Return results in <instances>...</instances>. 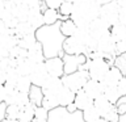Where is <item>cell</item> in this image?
Segmentation results:
<instances>
[{
    "label": "cell",
    "instance_id": "obj_1",
    "mask_svg": "<svg viewBox=\"0 0 126 122\" xmlns=\"http://www.w3.org/2000/svg\"><path fill=\"white\" fill-rule=\"evenodd\" d=\"M37 41L42 45L43 54L46 59L55 57H64L63 45H64L66 37L61 31V21L54 25H43L35 31Z\"/></svg>",
    "mask_w": 126,
    "mask_h": 122
},
{
    "label": "cell",
    "instance_id": "obj_2",
    "mask_svg": "<svg viewBox=\"0 0 126 122\" xmlns=\"http://www.w3.org/2000/svg\"><path fill=\"white\" fill-rule=\"evenodd\" d=\"M100 9L101 5L93 0L76 1L74 3V12L70 18L78 28H89L91 22L100 17Z\"/></svg>",
    "mask_w": 126,
    "mask_h": 122
},
{
    "label": "cell",
    "instance_id": "obj_3",
    "mask_svg": "<svg viewBox=\"0 0 126 122\" xmlns=\"http://www.w3.org/2000/svg\"><path fill=\"white\" fill-rule=\"evenodd\" d=\"M88 80H89V74H88V71H84V70H79L78 72L64 75L62 77L63 85L66 88L71 89L74 93H78L79 91H81Z\"/></svg>",
    "mask_w": 126,
    "mask_h": 122
},
{
    "label": "cell",
    "instance_id": "obj_4",
    "mask_svg": "<svg viewBox=\"0 0 126 122\" xmlns=\"http://www.w3.org/2000/svg\"><path fill=\"white\" fill-rule=\"evenodd\" d=\"M47 122H85L83 118V112L78 110L75 113L67 112L66 108L58 106L49 112V121Z\"/></svg>",
    "mask_w": 126,
    "mask_h": 122
},
{
    "label": "cell",
    "instance_id": "obj_5",
    "mask_svg": "<svg viewBox=\"0 0 126 122\" xmlns=\"http://www.w3.org/2000/svg\"><path fill=\"white\" fill-rule=\"evenodd\" d=\"M113 64L108 59L101 58V59H89V67H88V74L89 79L96 81H102V79L105 77V75L108 74L110 67Z\"/></svg>",
    "mask_w": 126,
    "mask_h": 122
},
{
    "label": "cell",
    "instance_id": "obj_6",
    "mask_svg": "<svg viewBox=\"0 0 126 122\" xmlns=\"http://www.w3.org/2000/svg\"><path fill=\"white\" fill-rule=\"evenodd\" d=\"M100 18L104 20L110 28L120 22V5H118L116 0L112 3L105 4V5H101Z\"/></svg>",
    "mask_w": 126,
    "mask_h": 122
},
{
    "label": "cell",
    "instance_id": "obj_7",
    "mask_svg": "<svg viewBox=\"0 0 126 122\" xmlns=\"http://www.w3.org/2000/svg\"><path fill=\"white\" fill-rule=\"evenodd\" d=\"M88 61L87 55H68L64 54L63 57V63H64V75H70L74 72H78L79 68L85 64Z\"/></svg>",
    "mask_w": 126,
    "mask_h": 122
},
{
    "label": "cell",
    "instance_id": "obj_8",
    "mask_svg": "<svg viewBox=\"0 0 126 122\" xmlns=\"http://www.w3.org/2000/svg\"><path fill=\"white\" fill-rule=\"evenodd\" d=\"M63 51H64V54L68 55H87L88 57L87 46L75 37L66 38L64 45H63Z\"/></svg>",
    "mask_w": 126,
    "mask_h": 122
},
{
    "label": "cell",
    "instance_id": "obj_9",
    "mask_svg": "<svg viewBox=\"0 0 126 122\" xmlns=\"http://www.w3.org/2000/svg\"><path fill=\"white\" fill-rule=\"evenodd\" d=\"M45 66H46V70H47L50 76H54V77H63L64 76V63H63V58L55 57V58L46 59Z\"/></svg>",
    "mask_w": 126,
    "mask_h": 122
},
{
    "label": "cell",
    "instance_id": "obj_10",
    "mask_svg": "<svg viewBox=\"0 0 126 122\" xmlns=\"http://www.w3.org/2000/svg\"><path fill=\"white\" fill-rule=\"evenodd\" d=\"M116 45L117 42L113 39V37L110 35V31L108 34L102 35L98 39V45H97V50L101 51L102 54L108 55V57H117L116 54Z\"/></svg>",
    "mask_w": 126,
    "mask_h": 122
},
{
    "label": "cell",
    "instance_id": "obj_11",
    "mask_svg": "<svg viewBox=\"0 0 126 122\" xmlns=\"http://www.w3.org/2000/svg\"><path fill=\"white\" fill-rule=\"evenodd\" d=\"M49 72H47V70H46V66H45V63H39V64L35 66V68L34 71L30 74V80H32V84L35 85V87H41L42 88V85L45 84V81L49 79Z\"/></svg>",
    "mask_w": 126,
    "mask_h": 122
},
{
    "label": "cell",
    "instance_id": "obj_12",
    "mask_svg": "<svg viewBox=\"0 0 126 122\" xmlns=\"http://www.w3.org/2000/svg\"><path fill=\"white\" fill-rule=\"evenodd\" d=\"M124 76H125V75L122 74L117 67L112 66V67H110V70L108 71V74L105 75V77L102 79V81H101V85L104 87V91L106 88H110V87H117L118 83L121 81V79Z\"/></svg>",
    "mask_w": 126,
    "mask_h": 122
},
{
    "label": "cell",
    "instance_id": "obj_13",
    "mask_svg": "<svg viewBox=\"0 0 126 122\" xmlns=\"http://www.w3.org/2000/svg\"><path fill=\"white\" fill-rule=\"evenodd\" d=\"M89 31H91V34H92V37H94L96 39H100L102 35L108 34L110 31V26L104 21V20H101L98 17V18L94 20V21L91 22Z\"/></svg>",
    "mask_w": 126,
    "mask_h": 122
},
{
    "label": "cell",
    "instance_id": "obj_14",
    "mask_svg": "<svg viewBox=\"0 0 126 122\" xmlns=\"http://www.w3.org/2000/svg\"><path fill=\"white\" fill-rule=\"evenodd\" d=\"M83 89H84V92L88 94L92 100H96V98H98L100 96L104 94V87L101 85V83L96 81V80H92V79H89V80L85 83V85Z\"/></svg>",
    "mask_w": 126,
    "mask_h": 122
},
{
    "label": "cell",
    "instance_id": "obj_15",
    "mask_svg": "<svg viewBox=\"0 0 126 122\" xmlns=\"http://www.w3.org/2000/svg\"><path fill=\"white\" fill-rule=\"evenodd\" d=\"M93 105H94V108L98 110V113L101 114L102 118H105L109 113H112L113 110H116V105H113L112 102H110L108 98L104 96V94L100 96L98 98H96Z\"/></svg>",
    "mask_w": 126,
    "mask_h": 122
},
{
    "label": "cell",
    "instance_id": "obj_16",
    "mask_svg": "<svg viewBox=\"0 0 126 122\" xmlns=\"http://www.w3.org/2000/svg\"><path fill=\"white\" fill-rule=\"evenodd\" d=\"M74 104L76 105L78 110H80V112H84L85 109H88L89 106H92L94 104V100H92L88 94L84 92V89L79 91V92L75 94V101Z\"/></svg>",
    "mask_w": 126,
    "mask_h": 122
},
{
    "label": "cell",
    "instance_id": "obj_17",
    "mask_svg": "<svg viewBox=\"0 0 126 122\" xmlns=\"http://www.w3.org/2000/svg\"><path fill=\"white\" fill-rule=\"evenodd\" d=\"M28 59H30L34 64H39V63H45L46 57L43 54L42 45L39 42H37L35 45L32 47L30 50H28Z\"/></svg>",
    "mask_w": 126,
    "mask_h": 122
},
{
    "label": "cell",
    "instance_id": "obj_18",
    "mask_svg": "<svg viewBox=\"0 0 126 122\" xmlns=\"http://www.w3.org/2000/svg\"><path fill=\"white\" fill-rule=\"evenodd\" d=\"M63 87L64 85H63L62 77L49 76V79L45 81V84L42 85V91L43 92H50V93H58Z\"/></svg>",
    "mask_w": 126,
    "mask_h": 122
},
{
    "label": "cell",
    "instance_id": "obj_19",
    "mask_svg": "<svg viewBox=\"0 0 126 122\" xmlns=\"http://www.w3.org/2000/svg\"><path fill=\"white\" fill-rule=\"evenodd\" d=\"M75 94L71 89L66 88V87H63V88L58 92V98H59V105L63 106V108H67L68 105L74 104L75 101Z\"/></svg>",
    "mask_w": 126,
    "mask_h": 122
},
{
    "label": "cell",
    "instance_id": "obj_20",
    "mask_svg": "<svg viewBox=\"0 0 126 122\" xmlns=\"http://www.w3.org/2000/svg\"><path fill=\"white\" fill-rule=\"evenodd\" d=\"M18 64H17V72L20 74V76H30V74L34 71L35 66L30 59H17Z\"/></svg>",
    "mask_w": 126,
    "mask_h": 122
},
{
    "label": "cell",
    "instance_id": "obj_21",
    "mask_svg": "<svg viewBox=\"0 0 126 122\" xmlns=\"http://www.w3.org/2000/svg\"><path fill=\"white\" fill-rule=\"evenodd\" d=\"M28 22L32 25V28L37 31L39 28L45 25V20H43V12L41 11H29V17Z\"/></svg>",
    "mask_w": 126,
    "mask_h": 122
},
{
    "label": "cell",
    "instance_id": "obj_22",
    "mask_svg": "<svg viewBox=\"0 0 126 122\" xmlns=\"http://www.w3.org/2000/svg\"><path fill=\"white\" fill-rule=\"evenodd\" d=\"M35 108L37 106L30 104H28L26 106H22L20 110V116H18V122H32L34 120V113H35Z\"/></svg>",
    "mask_w": 126,
    "mask_h": 122
},
{
    "label": "cell",
    "instance_id": "obj_23",
    "mask_svg": "<svg viewBox=\"0 0 126 122\" xmlns=\"http://www.w3.org/2000/svg\"><path fill=\"white\" fill-rule=\"evenodd\" d=\"M43 20H45V25H54V24L62 21V16L59 13V11L46 8L43 11Z\"/></svg>",
    "mask_w": 126,
    "mask_h": 122
},
{
    "label": "cell",
    "instance_id": "obj_24",
    "mask_svg": "<svg viewBox=\"0 0 126 122\" xmlns=\"http://www.w3.org/2000/svg\"><path fill=\"white\" fill-rule=\"evenodd\" d=\"M76 30H78L76 24H75L71 18H67V20L61 21V31L66 38L74 37V34L76 33Z\"/></svg>",
    "mask_w": 126,
    "mask_h": 122
},
{
    "label": "cell",
    "instance_id": "obj_25",
    "mask_svg": "<svg viewBox=\"0 0 126 122\" xmlns=\"http://www.w3.org/2000/svg\"><path fill=\"white\" fill-rule=\"evenodd\" d=\"M45 97H43V102L42 106L46 108L47 110H53L55 108H58L59 105V98H58V93H50V92H43Z\"/></svg>",
    "mask_w": 126,
    "mask_h": 122
},
{
    "label": "cell",
    "instance_id": "obj_26",
    "mask_svg": "<svg viewBox=\"0 0 126 122\" xmlns=\"http://www.w3.org/2000/svg\"><path fill=\"white\" fill-rule=\"evenodd\" d=\"M43 97H45V93L41 87H35L33 85L29 92V98H30V102L35 106H42V102H43Z\"/></svg>",
    "mask_w": 126,
    "mask_h": 122
},
{
    "label": "cell",
    "instance_id": "obj_27",
    "mask_svg": "<svg viewBox=\"0 0 126 122\" xmlns=\"http://www.w3.org/2000/svg\"><path fill=\"white\" fill-rule=\"evenodd\" d=\"M12 15H13L20 22L28 21V17H29V7H28L26 4H16L13 11H12Z\"/></svg>",
    "mask_w": 126,
    "mask_h": 122
},
{
    "label": "cell",
    "instance_id": "obj_28",
    "mask_svg": "<svg viewBox=\"0 0 126 122\" xmlns=\"http://www.w3.org/2000/svg\"><path fill=\"white\" fill-rule=\"evenodd\" d=\"M110 35L113 37V39L116 42H121L126 39V25L118 22L114 26L110 28Z\"/></svg>",
    "mask_w": 126,
    "mask_h": 122
},
{
    "label": "cell",
    "instance_id": "obj_29",
    "mask_svg": "<svg viewBox=\"0 0 126 122\" xmlns=\"http://www.w3.org/2000/svg\"><path fill=\"white\" fill-rule=\"evenodd\" d=\"M20 39L15 34H3L0 35V47H4L7 50H12L15 46L18 45Z\"/></svg>",
    "mask_w": 126,
    "mask_h": 122
},
{
    "label": "cell",
    "instance_id": "obj_30",
    "mask_svg": "<svg viewBox=\"0 0 126 122\" xmlns=\"http://www.w3.org/2000/svg\"><path fill=\"white\" fill-rule=\"evenodd\" d=\"M35 33V30L32 28V25L28 21H24V22H20L15 29V35L17 37L18 39L22 38L24 35H28V34H33Z\"/></svg>",
    "mask_w": 126,
    "mask_h": 122
},
{
    "label": "cell",
    "instance_id": "obj_31",
    "mask_svg": "<svg viewBox=\"0 0 126 122\" xmlns=\"http://www.w3.org/2000/svg\"><path fill=\"white\" fill-rule=\"evenodd\" d=\"M83 118H84L85 122H97V121H100L102 117H101V114L98 113V110L94 108V105H92L83 112Z\"/></svg>",
    "mask_w": 126,
    "mask_h": 122
},
{
    "label": "cell",
    "instance_id": "obj_32",
    "mask_svg": "<svg viewBox=\"0 0 126 122\" xmlns=\"http://www.w3.org/2000/svg\"><path fill=\"white\" fill-rule=\"evenodd\" d=\"M37 42L38 41H37V37H35V33H33V34H28V35H24L22 38H20L18 46L25 50H30Z\"/></svg>",
    "mask_w": 126,
    "mask_h": 122
},
{
    "label": "cell",
    "instance_id": "obj_33",
    "mask_svg": "<svg viewBox=\"0 0 126 122\" xmlns=\"http://www.w3.org/2000/svg\"><path fill=\"white\" fill-rule=\"evenodd\" d=\"M32 87H33V84H32V80L29 76H20L17 85H16V89L22 93H29Z\"/></svg>",
    "mask_w": 126,
    "mask_h": 122
},
{
    "label": "cell",
    "instance_id": "obj_34",
    "mask_svg": "<svg viewBox=\"0 0 126 122\" xmlns=\"http://www.w3.org/2000/svg\"><path fill=\"white\" fill-rule=\"evenodd\" d=\"M104 96L108 98V100L112 102L113 105H116L117 102H118V100L122 97L121 93L118 92V88H117V87H110V88H106V89L104 91Z\"/></svg>",
    "mask_w": 126,
    "mask_h": 122
},
{
    "label": "cell",
    "instance_id": "obj_35",
    "mask_svg": "<svg viewBox=\"0 0 126 122\" xmlns=\"http://www.w3.org/2000/svg\"><path fill=\"white\" fill-rule=\"evenodd\" d=\"M74 12V3L71 1H63V4L61 5L59 8V13L62 16V21L63 20H67L71 17V15H72Z\"/></svg>",
    "mask_w": 126,
    "mask_h": 122
},
{
    "label": "cell",
    "instance_id": "obj_36",
    "mask_svg": "<svg viewBox=\"0 0 126 122\" xmlns=\"http://www.w3.org/2000/svg\"><path fill=\"white\" fill-rule=\"evenodd\" d=\"M49 112L50 110H47L43 106H37L34 113V120H37L38 122H47L49 121Z\"/></svg>",
    "mask_w": 126,
    "mask_h": 122
},
{
    "label": "cell",
    "instance_id": "obj_37",
    "mask_svg": "<svg viewBox=\"0 0 126 122\" xmlns=\"http://www.w3.org/2000/svg\"><path fill=\"white\" fill-rule=\"evenodd\" d=\"M113 66H114V67H117V68L120 70L124 75H126V53L117 55V57L114 58Z\"/></svg>",
    "mask_w": 126,
    "mask_h": 122
},
{
    "label": "cell",
    "instance_id": "obj_38",
    "mask_svg": "<svg viewBox=\"0 0 126 122\" xmlns=\"http://www.w3.org/2000/svg\"><path fill=\"white\" fill-rule=\"evenodd\" d=\"M20 110H21V108L18 105L7 106V118L8 120H12V121H17L18 116H20Z\"/></svg>",
    "mask_w": 126,
    "mask_h": 122
},
{
    "label": "cell",
    "instance_id": "obj_39",
    "mask_svg": "<svg viewBox=\"0 0 126 122\" xmlns=\"http://www.w3.org/2000/svg\"><path fill=\"white\" fill-rule=\"evenodd\" d=\"M18 91L17 89H15V91H12V92H8L7 93V97H5V104L7 106H9V105H17V98H18Z\"/></svg>",
    "mask_w": 126,
    "mask_h": 122
},
{
    "label": "cell",
    "instance_id": "obj_40",
    "mask_svg": "<svg viewBox=\"0 0 126 122\" xmlns=\"http://www.w3.org/2000/svg\"><path fill=\"white\" fill-rule=\"evenodd\" d=\"M116 110L120 116H125L126 114V97H121L118 102L116 104Z\"/></svg>",
    "mask_w": 126,
    "mask_h": 122
},
{
    "label": "cell",
    "instance_id": "obj_41",
    "mask_svg": "<svg viewBox=\"0 0 126 122\" xmlns=\"http://www.w3.org/2000/svg\"><path fill=\"white\" fill-rule=\"evenodd\" d=\"M28 104H30L29 93H22V92H20V93H18V98H17V105L20 106V108H22V106H26Z\"/></svg>",
    "mask_w": 126,
    "mask_h": 122
},
{
    "label": "cell",
    "instance_id": "obj_42",
    "mask_svg": "<svg viewBox=\"0 0 126 122\" xmlns=\"http://www.w3.org/2000/svg\"><path fill=\"white\" fill-rule=\"evenodd\" d=\"M63 1L64 0H45V5L46 8H50V9H57L59 11V8H61V5L63 4Z\"/></svg>",
    "mask_w": 126,
    "mask_h": 122
},
{
    "label": "cell",
    "instance_id": "obj_43",
    "mask_svg": "<svg viewBox=\"0 0 126 122\" xmlns=\"http://www.w3.org/2000/svg\"><path fill=\"white\" fill-rule=\"evenodd\" d=\"M117 88H118V92L121 93V96L122 97H126V76H124V77L121 79V81L118 83Z\"/></svg>",
    "mask_w": 126,
    "mask_h": 122
},
{
    "label": "cell",
    "instance_id": "obj_44",
    "mask_svg": "<svg viewBox=\"0 0 126 122\" xmlns=\"http://www.w3.org/2000/svg\"><path fill=\"white\" fill-rule=\"evenodd\" d=\"M124 53H126V39L121 42H117V45H116V54L120 55Z\"/></svg>",
    "mask_w": 126,
    "mask_h": 122
},
{
    "label": "cell",
    "instance_id": "obj_45",
    "mask_svg": "<svg viewBox=\"0 0 126 122\" xmlns=\"http://www.w3.org/2000/svg\"><path fill=\"white\" fill-rule=\"evenodd\" d=\"M120 22L126 25V7H120Z\"/></svg>",
    "mask_w": 126,
    "mask_h": 122
},
{
    "label": "cell",
    "instance_id": "obj_46",
    "mask_svg": "<svg viewBox=\"0 0 126 122\" xmlns=\"http://www.w3.org/2000/svg\"><path fill=\"white\" fill-rule=\"evenodd\" d=\"M7 118V105L0 104V122Z\"/></svg>",
    "mask_w": 126,
    "mask_h": 122
},
{
    "label": "cell",
    "instance_id": "obj_47",
    "mask_svg": "<svg viewBox=\"0 0 126 122\" xmlns=\"http://www.w3.org/2000/svg\"><path fill=\"white\" fill-rule=\"evenodd\" d=\"M5 97H7V89L4 85H0V104L5 102Z\"/></svg>",
    "mask_w": 126,
    "mask_h": 122
},
{
    "label": "cell",
    "instance_id": "obj_48",
    "mask_svg": "<svg viewBox=\"0 0 126 122\" xmlns=\"http://www.w3.org/2000/svg\"><path fill=\"white\" fill-rule=\"evenodd\" d=\"M7 81V72H4L3 70H0V85H4Z\"/></svg>",
    "mask_w": 126,
    "mask_h": 122
},
{
    "label": "cell",
    "instance_id": "obj_49",
    "mask_svg": "<svg viewBox=\"0 0 126 122\" xmlns=\"http://www.w3.org/2000/svg\"><path fill=\"white\" fill-rule=\"evenodd\" d=\"M66 109H67V112H70V113H75V112H78V108H76V105H75V104L68 105Z\"/></svg>",
    "mask_w": 126,
    "mask_h": 122
},
{
    "label": "cell",
    "instance_id": "obj_50",
    "mask_svg": "<svg viewBox=\"0 0 126 122\" xmlns=\"http://www.w3.org/2000/svg\"><path fill=\"white\" fill-rule=\"evenodd\" d=\"M93 1H96L97 4H100V5H105V4L112 3V1H114V0H93Z\"/></svg>",
    "mask_w": 126,
    "mask_h": 122
},
{
    "label": "cell",
    "instance_id": "obj_51",
    "mask_svg": "<svg viewBox=\"0 0 126 122\" xmlns=\"http://www.w3.org/2000/svg\"><path fill=\"white\" fill-rule=\"evenodd\" d=\"M120 7H126V0H116Z\"/></svg>",
    "mask_w": 126,
    "mask_h": 122
},
{
    "label": "cell",
    "instance_id": "obj_52",
    "mask_svg": "<svg viewBox=\"0 0 126 122\" xmlns=\"http://www.w3.org/2000/svg\"><path fill=\"white\" fill-rule=\"evenodd\" d=\"M12 1H13L15 4H24L26 0H12Z\"/></svg>",
    "mask_w": 126,
    "mask_h": 122
},
{
    "label": "cell",
    "instance_id": "obj_53",
    "mask_svg": "<svg viewBox=\"0 0 126 122\" xmlns=\"http://www.w3.org/2000/svg\"><path fill=\"white\" fill-rule=\"evenodd\" d=\"M120 122H126V114H125V116H121Z\"/></svg>",
    "mask_w": 126,
    "mask_h": 122
},
{
    "label": "cell",
    "instance_id": "obj_54",
    "mask_svg": "<svg viewBox=\"0 0 126 122\" xmlns=\"http://www.w3.org/2000/svg\"><path fill=\"white\" fill-rule=\"evenodd\" d=\"M1 122H18V121H12V120H8V118H5V120H3Z\"/></svg>",
    "mask_w": 126,
    "mask_h": 122
},
{
    "label": "cell",
    "instance_id": "obj_55",
    "mask_svg": "<svg viewBox=\"0 0 126 122\" xmlns=\"http://www.w3.org/2000/svg\"><path fill=\"white\" fill-rule=\"evenodd\" d=\"M64 1H71V3H75L76 0H64Z\"/></svg>",
    "mask_w": 126,
    "mask_h": 122
},
{
    "label": "cell",
    "instance_id": "obj_56",
    "mask_svg": "<svg viewBox=\"0 0 126 122\" xmlns=\"http://www.w3.org/2000/svg\"><path fill=\"white\" fill-rule=\"evenodd\" d=\"M32 122H38V121H37V120H33V121H32Z\"/></svg>",
    "mask_w": 126,
    "mask_h": 122
},
{
    "label": "cell",
    "instance_id": "obj_57",
    "mask_svg": "<svg viewBox=\"0 0 126 122\" xmlns=\"http://www.w3.org/2000/svg\"><path fill=\"white\" fill-rule=\"evenodd\" d=\"M39 1H45V0H39Z\"/></svg>",
    "mask_w": 126,
    "mask_h": 122
},
{
    "label": "cell",
    "instance_id": "obj_58",
    "mask_svg": "<svg viewBox=\"0 0 126 122\" xmlns=\"http://www.w3.org/2000/svg\"><path fill=\"white\" fill-rule=\"evenodd\" d=\"M125 76H126V75H125Z\"/></svg>",
    "mask_w": 126,
    "mask_h": 122
}]
</instances>
